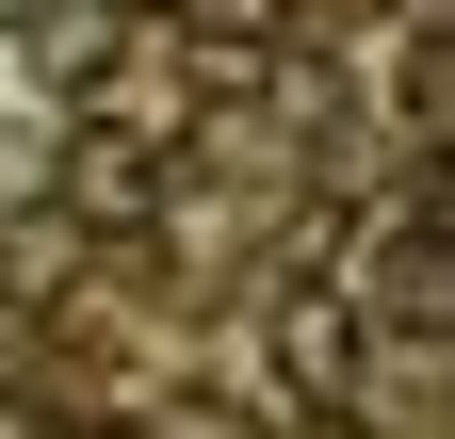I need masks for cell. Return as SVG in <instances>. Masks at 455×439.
<instances>
[{
    "label": "cell",
    "mask_w": 455,
    "mask_h": 439,
    "mask_svg": "<svg viewBox=\"0 0 455 439\" xmlns=\"http://www.w3.org/2000/svg\"><path fill=\"white\" fill-rule=\"evenodd\" d=\"M163 196H180V147L163 131H114V115L66 131V212L82 228H163Z\"/></svg>",
    "instance_id": "obj_1"
},
{
    "label": "cell",
    "mask_w": 455,
    "mask_h": 439,
    "mask_svg": "<svg viewBox=\"0 0 455 439\" xmlns=\"http://www.w3.org/2000/svg\"><path fill=\"white\" fill-rule=\"evenodd\" d=\"M439 293H455V228H439V180H423L374 228V277L341 293V309H358V342H374V325H423V342H439Z\"/></svg>",
    "instance_id": "obj_2"
},
{
    "label": "cell",
    "mask_w": 455,
    "mask_h": 439,
    "mask_svg": "<svg viewBox=\"0 0 455 439\" xmlns=\"http://www.w3.org/2000/svg\"><path fill=\"white\" fill-rule=\"evenodd\" d=\"M276 374L309 391V423H341V391H358V309H341L325 277H293V293H276Z\"/></svg>",
    "instance_id": "obj_3"
},
{
    "label": "cell",
    "mask_w": 455,
    "mask_h": 439,
    "mask_svg": "<svg viewBox=\"0 0 455 439\" xmlns=\"http://www.w3.org/2000/svg\"><path fill=\"white\" fill-rule=\"evenodd\" d=\"M114 49H131V33H114L98 0H66V17H49V82H114Z\"/></svg>",
    "instance_id": "obj_4"
},
{
    "label": "cell",
    "mask_w": 455,
    "mask_h": 439,
    "mask_svg": "<svg viewBox=\"0 0 455 439\" xmlns=\"http://www.w3.org/2000/svg\"><path fill=\"white\" fill-rule=\"evenodd\" d=\"M260 33H276V0H196V49H244L260 66Z\"/></svg>",
    "instance_id": "obj_5"
},
{
    "label": "cell",
    "mask_w": 455,
    "mask_h": 439,
    "mask_svg": "<svg viewBox=\"0 0 455 439\" xmlns=\"http://www.w3.org/2000/svg\"><path fill=\"white\" fill-rule=\"evenodd\" d=\"M309 439H358V423H309Z\"/></svg>",
    "instance_id": "obj_6"
},
{
    "label": "cell",
    "mask_w": 455,
    "mask_h": 439,
    "mask_svg": "<svg viewBox=\"0 0 455 439\" xmlns=\"http://www.w3.org/2000/svg\"><path fill=\"white\" fill-rule=\"evenodd\" d=\"M0 33H17V0H0Z\"/></svg>",
    "instance_id": "obj_7"
}]
</instances>
